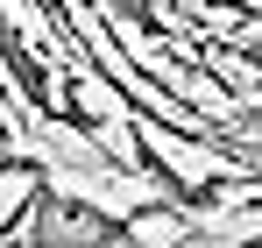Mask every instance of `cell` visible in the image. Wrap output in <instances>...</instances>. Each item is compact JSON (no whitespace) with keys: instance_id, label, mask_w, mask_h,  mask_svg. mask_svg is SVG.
Instances as JSON below:
<instances>
[{"instance_id":"cell-1","label":"cell","mask_w":262,"mask_h":248,"mask_svg":"<svg viewBox=\"0 0 262 248\" xmlns=\"http://www.w3.org/2000/svg\"><path fill=\"white\" fill-rule=\"evenodd\" d=\"M36 241V248H78V241H135V220L121 213H99L85 206L78 192H29V213L14 220V227H0V241Z\"/></svg>"},{"instance_id":"cell-3","label":"cell","mask_w":262,"mask_h":248,"mask_svg":"<svg viewBox=\"0 0 262 248\" xmlns=\"http://www.w3.org/2000/svg\"><path fill=\"white\" fill-rule=\"evenodd\" d=\"M121 14H128L135 29H156V7H149V0H121Z\"/></svg>"},{"instance_id":"cell-2","label":"cell","mask_w":262,"mask_h":248,"mask_svg":"<svg viewBox=\"0 0 262 248\" xmlns=\"http://www.w3.org/2000/svg\"><path fill=\"white\" fill-rule=\"evenodd\" d=\"M0 64L14 71V85H21V99L50 114V71L36 64V57H29V43L14 36V22H7V7H0Z\"/></svg>"}]
</instances>
